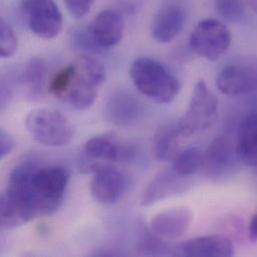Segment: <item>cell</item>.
I'll use <instances>...</instances> for the list:
<instances>
[{
  "instance_id": "1",
  "label": "cell",
  "mask_w": 257,
  "mask_h": 257,
  "mask_svg": "<svg viewBox=\"0 0 257 257\" xmlns=\"http://www.w3.org/2000/svg\"><path fill=\"white\" fill-rule=\"evenodd\" d=\"M68 182L69 172L61 165L24 162L16 166L1 196L2 228H15L54 213L62 203Z\"/></svg>"
},
{
  "instance_id": "2",
  "label": "cell",
  "mask_w": 257,
  "mask_h": 257,
  "mask_svg": "<svg viewBox=\"0 0 257 257\" xmlns=\"http://www.w3.org/2000/svg\"><path fill=\"white\" fill-rule=\"evenodd\" d=\"M129 74L138 91L156 103L168 104L179 93L178 79L155 59L136 58L130 65Z\"/></svg>"
},
{
  "instance_id": "3",
  "label": "cell",
  "mask_w": 257,
  "mask_h": 257,
  "mask_svg": "<svg viewBox=\"0 0 257 257\" xmlns=\"http://www.w3.org/2000/svg\"><path fill=\"white\" fill-rule=\"evenodd\" d=\"M72 82L62 100L77 110L90 108L98 94V87L105 81L106 70L97 59L82 55L73 61Z\"/></svg>"
},
{
  "instance_id": "4",
  "label": "cell",
  "mask_w": 257,
  "mask_h": 257,
  "mask_svg": "<svg viewBox=\"0 0 257 257\" xmlns=\"http://www.w3.org/2000/svg\"><path fill=\"white\" fill-rule=\"evenodd\" d=\"M25 125L38 143L49 147L68 145L75 135L70 120L60 111L51 108H37L26 117Z\"/></svg>"
},
{
  "instance_id": "5",
  "label": "cell",
  "mask_w": 257,
  "mask_h": 257,
  "mask_svg": "<svg viewBox=\"0 0 257 257\" xmlns=\"http://www.w3.org/2000/svg\"><path fill=\"white\" fill-rule=\"evenodd\" d=\"M218 100L204 80H199L192 91L188 107L177 126L182 136L189 137L209 128L216 119Z\"/></svg>"
},
{
  "instance_id": "6",
  "label": "cell",
  "mask_w": 257,
  "mask_h": 257,
  "mask_svg": "<svg viewBox=\"0 0 257 257\" xmlns=\"http://www.w3.org/2000/svg\"><path fill=\"white\" fill-rule=\"evenodd\" d=\"M231 34L228 28L215 19L200 21L189 38L191 50L198 56L209 60H218L229 48Z\"/></svg>"
},
{
  "instance_id": "7",
  "label": "cell",
  "mask_w": 257,
  "mask_h": 257,
  "mask_svg": "<svg viewBox=\"0 0 257 257\" xmlns=\"http://www.w3.org/2000/svg\"><path fill=\"white\" fill-rule=\"evenodd\" d=\"M20 8L30 31L36 36L52 39L62 31V14L54 0H21Z\"/></svg>"
},
{
  "instance_id": "8",
  "label": "cell",
  "mask_w": 257,
  "mask_h": 257,
  "mask_svg": "<svg viewBox=\"0 0 257 257\" xmlns=\"http://www.w3.org/2000/svg\"><path fill=\"white\" fill-rule=\"evenodd\" d=\"M88 168L93 172L90 184L92 197L102 204L118 202L127 190V176L111 166L90 164Z\"/></svg>"
},
{
  "instance_id": "9",
  "label": "cell",
  "mask_w": 257,
  "mask_h": 257,
  "mask_svg": "<svg viewBox=\"0 0 257 257\" xmlns=\"http://www.w3.org/2000/svg\"><path fill=\"white\" fill-rule=\"evenodd\" d=\"M218 90L227 96H243L257 89V66L250 62H236L224 66L216 78Z\"/></svg>"
},
{
  "instance_id": "10",
  "label": "cell",
  "mask_w": 257,
  "mask_h": 257,
  "mask_svg": "<svg viewBox=\"0 0 257 257\" xmlns=\"http://www.w3.org/2000/svg\"><path fill=\"white\" fill-rule=\"evenodd\" d=\"M193 213L189 207L177 206L155 214L150 220V230L161 240L180 238L190 227Z\"/></svg>"
},
{
  "instance_id": "11",
  "label": "cell",
  "mask_w": 257,
  "mask_h": 257,
  "mask_svg": "<svg viewBox=\"0 0 257 257\" xmlns=\"http://www.w3.org/2000/svg\"><path fill=\"white\" fill-rule=\"evenodd\" d=\"M87 31L99 50L109 49L121 41L124 21L118 12L111 9L102 10L93 18Z\"/></svg>"
},
{
  "instance_id": "12",
  "label": "cell",
  "mask_w": 257,
  "mask_h": 257,
  "mask_svg": "<svg viewBox=\"0 0 257 257\" xmlns=\"http://www.w3.org/2000/svg\"><path fill=\"white\" fill-rule=\"evenodd\" d=\"M84 151L86 156L91 159L113 162L130 161L136 153L134 146L110 134L90 138L84 145Z\"/></svg>"
},
{
  "instance_id": "13",
  "label": "cell",
  "mask_w": 257,
  "mask_h": 257,
  "mask_svg": "<svg viewBox=\"0 0 257 257\" xmlns=\"http://www.w3.org/2000/svg\"><path fill=\"white\" fill-rule=\"evenodd\" d=\"M143 113L139 100L126 90L114 92L105 105L106 118L118 127H129L136 123Z\"/></svg>"
},
{
  "instance_id": "14",
  "label": "cell",
  "mask_w": 257,
  "mask_h": 257,
  "mask_svg": "<svg viewBox=\"0 0 257 257\" xmlns=\"http://www.w3.org/2000/svg\"><path fill=\"white\" fill-rule=\"evenodd\" d=\"M185 15L182 7L177 3L168 2L156 13L151 32L159 43H169L178 36L184 26Z\"/></svg>"
},
{
  "instance_id": "15",
  "label": "cell",
  "mask_w": 257,
  "mask_h": 257,
  "mask_svg": "<svg viewBox=\"0 0 257 257\" xmlns=\"http://www.w3.org/2000/svg\"><path fill=\"white\" fill-rule=\"evenodd\" d=\"M183 178L172 168L159 172L143 190L140 204L149 206L182 191L185 184Z\"/></svg>"
},
{
  "instance_id": "16",
  "label": "cell",
  "mask_w": 257,
  "mask_h": 257,
  "mask_svg": "<svg viewBox=\"0 0 257 257\" xmlns=\"http://www.w3.org/2000/svg\"><path fill=\"white\" fill-rule=\"evenodd\" d=\"M178 253L187 257H229L234 254V246L226 237L208 235L182 243Z\"/></svg>"
},
{
  "instance_id": "17",
  "label": "cell",
  "mask_w": 257,
  "mask_h": 257,
  "mask_svg": "<svg viewBox=\"0 0 257 257\" xmlns=\"http://www.w3.org/2000/svg\"><path fill=\"white\" fill-rule=\"evenodd\" d=\"M236 156L244 164L257 167V113L245 116L238 129Z\"/></svg>"
},
{
  "instance_id": "18",
  "label": "cell",
  "mask_w": 257,
  "mask_h": 257,
  "mask_svg": "<svg viewBox=\"0 0 257 257\" xmlns=\"http://www.w3.org/2000/svg\"><path fill=\"white\" fill-rule=\"evenodd\" d=\"M234 153L236 154V148L232 141L226 136H219L207 147L204 165L211 173H220L231 165Z\"/></svg>"
},
{
  "instance_id": "19",
  "label": "cell",
  "mask_w": 257,
  "mask_h": 257,
  "mask_svg": "<svg viewBox=\"0 0 257 257\" xmlns=\"http://www.w3.org/2000/svg\"><path fill=\"white\" fill-rule=\"evenodd\" d=\"M180 136L177 124H166L158 128L153 141V151L158 161H168L175 157Z\"/></svg>"
},
{
  "instance_id": "20",
  "label": "cell",
  "mask_w": 257,
  "mask_h": 257,
  "mask_svg": "<svg viewBox=\"0 0 257 257\" xmlns=\"http://www.w3.org/2000/svg\"><path fill=\"white\" fill-rule=\"evenodd\" d=\"M48 67L46 62L40 57H32L26 64L22 81L31 97H39L46 84Z\"/></svg>"
},
{
  "instance_id": "21",
  "label": "cell",
  "mask_w": 257,
  "mask_h": 257,
  "mask_svg": "<svg viewBox=\"0 0 257 257\" xmlns=\"http://www.w3.org/2000/svg\"><path fill=\"white\" fill-rule=\"evenodd\" d=\"M205 164L204 153L198 148H187L175 155L172 169L179 175L185 177L196 173Z\"/></svg>"
},
{
  "instance_id": "22",
  "label": "cell",
  "mask_w": 257,
  "mask_h": 257,
  "mask_svg": "<svg viewBox=\"0 0 257 257\" xmlns=\"http://www.w3.org/2000/svg\"><path fill=\"white\" fill-rule=\"evenodd\" d=\"M18 48V40L11 25L4 19H0V56L12 57Z\"/></svg>"
},
{
  "instance_id": "23",
  "label": "cell",
  "mask_w": 257,
  "mask_h": 257,
  "mask_svg": "<svg viewBox=\"0 0 257 257\" xmlns=\"http://www.w3.org/2000/svg\"><path fill=\"white\" fill-rule=\"evenodd\" d=\"M73 74H74V67L72 63L60 69L54 75V77L51 79L49 83V92L53 96L62 99V97L64 96V94L66 93V91L68 90L72 82Z\"/></svg>"
},
{
  "instance_id": "24",
  "label": "cell",
  "mask_w": 257,
  "mask_h": 257,
  "mask_svg": "<svg viewBox=\"0 0 257 257\" xmlns=\"http://www.w3.org/2000/svg\"><path fill=\"white\" fill-rule=\"evenodd\" d=\"M218 14L222 17L234 20L242 16L244 12L243 0H213Z\"/></svg>"
},
{
  "instance_id": "25",
  "label": "cell",
  "mask_w": 257,
  "mask_h": 257,
  "mask_svg": "<svg viewBox=\"0 0 257 257\" xmlns=\"http://www.w3.org/2000/svg\"><path fill=\"white\" fill-rule=\"evenodd\" d=\"M69 13L75 18L84 17L91 9L94 0H63Z\"/></svg>"
},
{
  "instance_id": "26",
  "label": "cell",
  "mask_w": 257,
  "mask_h": 257,
  "mask_svg": "<svg viewBox=\"0 0 257 257\" xmlns=\"http://www.w3.org/2000/svg\"><path fill=\"white\" fill-rule=\"evenodd\" d=\"M16 147L15 138L4 128L0 130V158L9 155Z\"/></svg>"
},
{
  "instance_id": "27",
  "label": "cell",
  "mask_w": 257,
  "mask_h": 257,
  "mask_svg": "<svg viewBox=\"0 0 257 257\" xmlns=\"http://www.w3.org/2000/svg\"><path fill=\"white\" fill-rule=\"evenodd\" d=\"M249 237L252 241H257V211L252 216L250 222H249Z\"/></svg>"
},
{
  "instance_id": "28",
  "label": "cell",
  "mask_w": 257,
  "mask_h": 257,
  "mask_svg": "<svg viewBox=\"0 0 257 257\" xmlns=\"http://www.w3.org/2000/svg\"><path fill=\"white\" fill-rule=\"evenodd\" d=\"M247 3L250 6V8L257 14V0H247Z\"/></svg>"
}]
</instances>
